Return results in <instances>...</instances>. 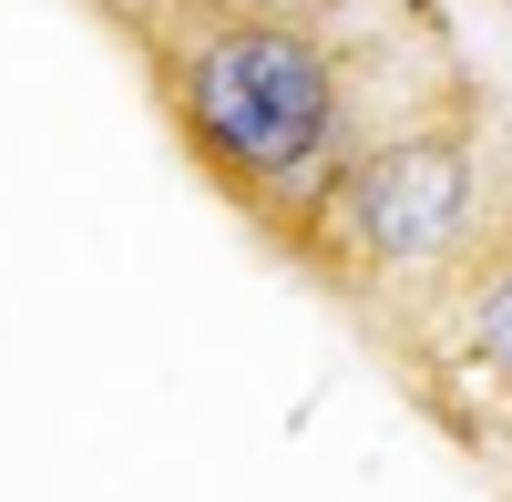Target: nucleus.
<instances>
[{"label":"nucleus","instance_id":"f03ea898","mask_svg":"<svg viewBox=\"0 0 512 502\" xmlns=\"http://www.w3.org/2000/svg\"><path fill=\"white\" fill-rule=\"evenodd\" d=\"M482 216V154L461 123H420L338 164V185L308 205V257L338 277H441Z\"/></svg>","mask_w":512,"mask_h":502},{"label":"nucleus","instance_id":"7ed1b4c3","mask_svg":"<svg viewBox=\"0 0 512 502\" xmlns=\"http://www.w3.org/2000/svg\"><path fill=\"white\" fill-rule=\"evenodd\" d=\"M441 277H451V349L482 369V390L512 400V236H492L482 257L461 246Z\"/></svg>","mask_w":512,"mask_h":502},{"label":"nucleus","instance_id":"f257e3e1","mask_svg":"<svg viewBox=\"0 0 512 502\" xmlns=\"http://www.w3.org/2000/svg\"><path fill=\"white\" fill-rule=\"evenodd\" d=\"M164 93L185 144L226 195L267 216H308L349 164V62L318 11H175L164 31Z\"/></svg>","mask_w":512,"mask_h":502},{"label":"nucleus","instance_id":"20e7f679","mask_svg":"<svg viewBox=\"0 0 512 502\" xmlns=\"http://www.w3.org/2000/svg\"><path fill=\"white\" fill-rule=\"evenodd\" d=\"M175 11H308V0H175Z\"/></svg>","mask_w":512,"mask_h":502}]
</instances>
